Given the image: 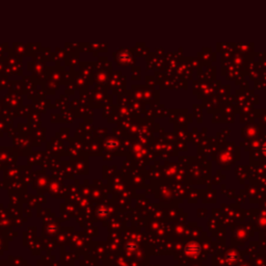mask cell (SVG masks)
<instances>
[{
	"label": "cell",
	"instance_id": "6da1fadb",
	"mask_svg": "<svg viewBox=\"0 0 266 266\" xmlns=\"http://www.w3.org/2000/svg\"><path fill=\"white\" fill-rule=\"evenodd\" d=\"M184 252L186 255L191 256V257H196L200 254L201 252V247L197 243H189L185 246Z\"/></svg>",
	"mask_w": 266,
	"mask_h": 266
},
{
	"label": "cell",
	"instance_id": "7a4b0ae2",
	"mask_svg": "<svg viewBox=\"0 0 266 266\" xmlns=\"http://www.w3.org/2000/svg\"><path fill=\"white\" fill-rule=\"evenodd\" d=\"M226 260L229 262V263H232V262H236L238 260V255L236 253H230L226 256Z\"/></svg>",
	"mask_w": 266,
	"mask_h": 266
},
{
	"label": "cell",
	"instance_id": "3957f363",
	"mask_svg": "<svg viewBox=\"0 0 266 266\" xmlns=\"http://www.w3.org/2000/svg\"><path fill=\"white\" fill-rule=\"evenodd\" d=\"M263 153H264L265 155H266V145L264 146V148H263Z\"/></svg>",
	"mask_w": 266,
	"mask_h": 266
},
{
	"label": "cell",
	"instance_id": "277c9868",
	"mask_svg": "<svg viewBox=\"0 0 266 266\" xmlns=\"http://www.w3.org/2000/svg\"><path fill=\"white\" fill-rule=\"evenodd\" d=\"M243 266H244V265H243Z\"/></svg>",
	"mask_w": 266,
	"mask_h": 266
}]
</instances>
